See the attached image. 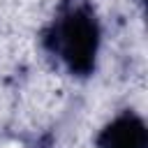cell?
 Segmentation results:
<instances>
[{
  "label": "cell",
  "mask_w": 148,
  "mask_h": 148,
  "mask_svg": "<svg viewBox=\"0 0 148 148\" xmlns=\"http://www.w3.org/2000/svg\"><path fill=\"white\" fill-rule=\"evenodd\" d=\"M44 49L69 74L90 76L99 49V21L90 0H62L51 23L42 30Z\"/></svg>",
  "instance_id": "6da1fadb"
},
{
  "label": "cell",
  "mask_w": 148,
  "mask_h": 148,
  "mask_svg": "<svg viewBox=\"0 0 148 148\" xmlns=\"http://www.w3.org/2000/svg\"><path fill=\"white\" fill-rule=\"evenodd\" d=\"M97 148H148L146 123L134 111H123L95 139Z\"/></svg>",
  "instance_id": "7a4b0ae2"
}]
</instances>
